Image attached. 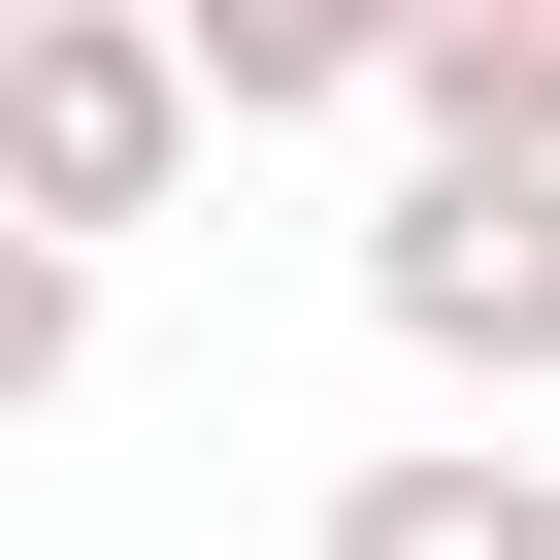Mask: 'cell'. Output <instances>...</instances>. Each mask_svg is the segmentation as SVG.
<instances>
[{"instance_id": "6da1fadb", "label": "cell", "mask_w": 560, "mask_h": 560, "mask_svg": "<svg viewBox=\"0 0 560 560\" xmlns=\"http://www.w3.org/2000/svg\"><path fill=\"white\" fill-rule=\"evenodd\" d=\"M198 34H165V0H34V34H0V198H34V231H165L198 198Z\"/></svg>"}, {"instance_id": "7a4b0ae2", "label": "cell", "mask_w": 560, "mask_h": 560, "mask_svg": "<svg viewBox=\"0 0 560 560\" xmlns=\"http://www.w3.org/2000/svg\"><path fill=\"white\" fill-rule=\"evenodd\" d=\"M363 330L527 429V396H560V165H396V198H363Z\"/></svg>"}, {"instance_id": "3957f363", "label": "cell", "mask_w": 560, "mask_h": 560, "mask_svg": "<svg viewBox=\"0 0 560 560\" xmlns=\"http://www.w3.org/2000/svg\"><path fill=\"white\" fill-rule=\"evenodd\" d=\"M298 560H560V462L527 429H396V462H330Z\"/></svg>"}, {"instance_id": "277c9868", "label": "cell", "mask_w": 560, "mask_h": 560, "mask_svg": "<svg viewBox=\"0 0 560 560\" xmlns=\"http://www.w3.org/2000/svg\"><path fill=\"white\" fill-rule=\"evenodd\" d=\"M165 34H198V100H231V132H330V100H396L429 0H165Z\"/></svg>"}, {"instance_id": "5b68a950", "label": "cell", "mask_w": 560, "mask_h": 560, "mask_svg": "<svg viewBox=\"0 0 560 560\" xmlns=\"http://www.w3.org/2000/svg\"><path fill=\"white\" fill-rule=\"evenodd\" d=\"M396 132L429 165H560V0H429L396 34Z\"/></svg>"}, {"instance_id": "8992f818", "label": "cell", "mask_w": 560, "mask_h": 560, "mask_svg": "<svg viewBox=\"0 0 560 560\" xmlns=\"http://www.w3.org/2000/svg\"><path fill=\"white\" fill-rule=\"evenodd\" d=\"M67 363H100V231H34V198H0V429H34Z\"/></svg>"}, {"instance_id": "52a82bcc", "label": "cell", "mask_w": 560, "mask_h": 560, "mask_svg": "<svg viewBox=\"0 0 560 560\" xmlns=\"http://www.w3.org/2000/svg\"><path fill=\"white\" fill-rule=\"evenodd\" d=\"M0 34H34V0H0Z\"/></svg>"}]
</instances>
